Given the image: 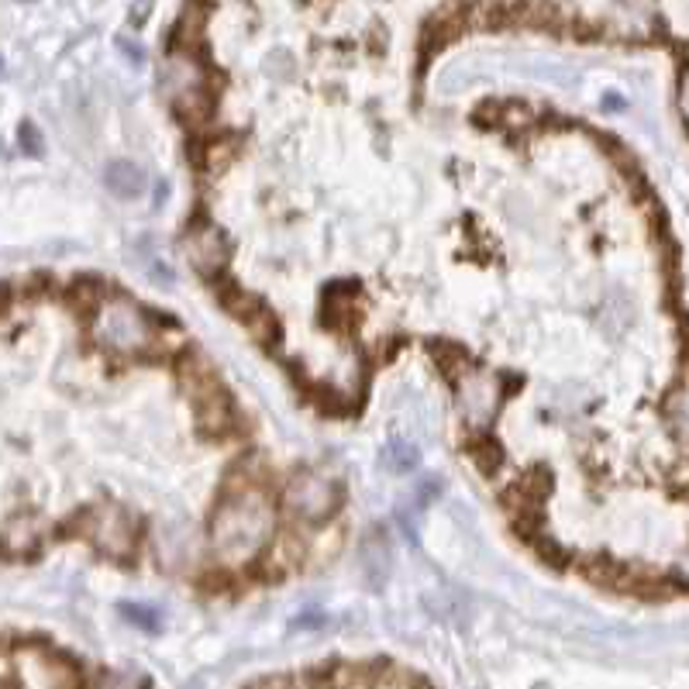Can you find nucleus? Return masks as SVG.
<instances>
[{
  "label": "nucleus",
  "mask_w": 689,
  "mask_h": 689,
  "mask_svg": "<svg viewBox=\"0 0 689 689\" xmlns=\"http://www.w3.org/2000/svg\"><path fill=\"white\" fill-rule=\"evenodd\" d=\"M273 534V507L262 493L242 490L224 497L214 517V545L228 562H242L259 552Z\"/></svg>",
  "instance_id": "nucleus-1"
},
{
  "label": "nucleus",
  "mask_w": 689,
  "mask_h": 689,
  "mask_svg": "<svg viewBox=\"0 0 689 689\" xmlns=\"http://www.w3.org/2000/svg\"><path fill=\"white\" fill-rule=\"evenodd\" d=\"M94 331L100 345L114 348V352H149L156 342V328L149 324V317L131 304H104L97 311Z\"/></svg>",
  "instance_id": "nucleus-2"
},
{
  "label": "nucleus",
  "mask_w": 689,
  "mask_h": 689,
  "mask_svg": "<svg viewBox=\"0 0 689 689\" xmlns=\"http://www.w3.org/2000/svg\"><path fill=\"white\" fill-rule=\"evenodd\" d=\"M283 507L297 521L321 524L338 510V486H331L328 479L314 476V472H297L283 490Z\"/></svg>",
  "instance_id": "nucleus-3"
},
{
  "label": "nucleus",
  "mask_w": 689,
  "mask_h": 689,
  "mask_svg": "<svg viewBox=\"0 0 689 689\" xmlns=\"http://www.w3.org/2000/svg\"><path fill=\"white\" fill-rule=\"evenodd\" d=\"M83 531L94 538L97 548H104L107 555H128L135 548V524L121 507L114 503H100V507L87 510L83 517Z\"/></svg>",
  "instance_id": "nucleus-4"
},
{
  "label": "nucleus",
  "mask_w": 689,
  "mask_h": 689,
  "mask_svg": "<svg viewBox=\"0 0 689 689\" xmlns=\"http://www.w3.org/2000/svg\"><path fill=\"white\" fill-rule=\"evenodd\" d=\"M187 259L204 280H214V276H221L224 262H228V242H224V235L218 228L200 224V228L187 238Z\"/></svg>",
  "instance_id": "nucleus-5"
},
{
  "label": "nucleus",
  "mask_w": 689,
  "mask_h": 689,
  "mask_svg": "<svg viewBox=\"0 0 689 689\" xmlns=\"http://www.w3.org/2000/svg\"><path fill=\"white\" fill-rule=\"evenodd\" d=\"M462 407H466L469 421L483 424L497 410V379L472 376V373L462 376Z\"/></svg>",
  "instance_id": "nucleus-6"
},
{
  "label": "nucleus",
  "mask_w": 689,
  "mask_h": 689,
  "mask_svg": "<svg viewBox=\"0 0 689 689\" xmlns=\"http://www.w3.org/2000/svg\"><path fill=\"white\" fill-rule=\"evenodd\" d=\"M104 183H107V190L114 193V197H121V200H135L138 193L145 190V173L138 166H131V162L125 159H118V162H107V169H104Z\"/></svg>",
  "instance_id": "nucleus-7"
},
{
  "label": "nucleus",
  "mask_w": 689,
  "mask_h": 689,
  "mask_svg": "<svg viewBox=\"0 0 689 689\" xmlns=\"http://www.w3.org/2000/svg\"><path fill=\"white\" fill-rule=\"evenodd\" d=\"M231 407H228V397H224V390L221 393H214V397H207V400H200L197 404V428L204 431V435H224V431L231 428Z\"/></svg>",
  "instance_id": "nucleus-8"
},
{
  "label": "nucleus",
  "mask_w": 689,
  "mask_h": 689,
  "mask_svg": "<svg viewBox=\"0 0 689 689\" xmlns=\"http://www.w3.org/2000/svg\"><path fill=\"white\" fill-rule=\"evenodd\" d=\"M300 559H304V541H300L297 534H283V538H276L273 545H269V569L286 572Z\"/></svg>",
  "instance_id": "nucleus-9"
},
{
  "label": "nucleus",
  "mask_w": 689,
  "mask_h": 689,
  "mask_svg": "<svg viewBox=\"0 0 689 689\" xmlns=\"http://www.w3.org/2000/svg\"><path fill=\"white\" fill-rule=\"evenodd\" d=\"M421 462V452H417L410 441H390L383 452V466H390V472H410Z\"/></svg>",
  "instance_id": "nucleus-10"
},
{
  "label": "nucleus",
  "mask_w": 689,
  "mask_h": 689,
  "mask_svg": "<svg viewBox=\"0 0 689 689\" xmlns=\"http://www.w3.org/2000/svg\"><path fill=\"white\" fill-rule=\"evenodd\" d=\"M469 459L476 462V469L479 472H497V466L503 462V448L497 445V441H490V438H479V441H472L469 445Z\"/></svg>",
  "instance_id": "nucleus-11"
},
{
  "label": "nucleus",
  "mask_w": 689,
  "mask_h": 689,
  "mask_svg": "<svg viewBox=\"0 0 689 689\" xmlns=\"http://www.w3.org/2000/svg\"><path fill=\"white\" fill-rule=\"evenodd\" d=\"M73 304L80 307V311H100V307L107 304L104 300V286L94 283V280H83V283H76V290H73Z\"/></svg>",
  "instance_id": "nucleus-12"
},
{
  "label": "nucleus",
  "mask_w": 689,
  "mask_h": 689,
  "mask_svg": "<svg viewBox=\"0 0 689 689\" xmlns=\"http://www.w3.org/2000/svg\"><path fill=\"white\" fill-rule=\"evenodd\" d=\"M152 11H156V0H135V4H131V11H128V25L135 28H145V21L152 18Z\"/></svg>",
  "instance_id": "nucleus-13"
},
{
  "label": "nucleus",
  "mask_w": 689,
  "mask_h": 689,
  "mask_svg": "<svg viewBox=\"0 0 689 689\" xmlns=\"http://www.w3.org/2000/svg\"><path fill=\"white\" fill-rule=\"evenodd\" d=\"M21 149L28 152V156H42L45 152V145H42V135H38V128L35 125H21Z\"/></svg>",
  "instance_id": "nucleus-14"
},
{
  "label": "nucleus",
  "mask_w": 689,
  "mask_h": 689,
  "mask_svg": "<svg viewBox=\"0 0 689 689\" xmlns=\"http://www.w3.org/2000/svg\"><path fill=\"white\" fill-rule=\"evenodd\" d=\"M531 118H534V114H531L528 104H510L507 111H500V121H503V125H514V128L528 125Z\"/></svg>",
  "instance_id": "nucleus-15"
},
{
  "label": "nucleus",
  "mask_w": 689,
  "mask_h": 689,
  "mask_svg": "<svg viewBox=\"0 0 689 689\" xmlns=\"http://www.w3.org/2000/svg\"><path fill=\"white\" fill-rule=\"evenodd\" d=\"M125 617H128V621H135V624H142V627H149V631H156V627H159V617L152 614V610L131 607V603H125Z\"/></svg>",
  "instance_id": "nucleus-16"
},
{
  "label": "nucleus",
  "mask_w": 689,
  "mask_h": 689,
  "mask_svg": "<svg viewBox=\"0 0 689 689\" xmlns=\"http://www.w3.org/2000/svg\"><path fill=\"white\" fill-rule=\"evenodd\" d=\"M534 548H538V555H541V559H545V562L562 565V555H559V548H555V545H548V541H538V545H534Z\"/></svg>",
  "instance_id": "nucleus-17"
},
{
  "label": "nucleus",
  "mask_w": 689,
  "mask_h": 689,
  "mask_svg": "<svg viewBox=\"0 0 689 689\" xmlns=\"http://www.w3.org/2000/svg\"><path fill=\"white\" fill-rule=\"evenodd\" d=\"M118 45H121V52H128V59H131V63H142V56H145V52H142V45H138V49H135V45H131L128 38H118Z\"/></svg>",
  "instance_id": "nucleus-18"
}]
</instances>
